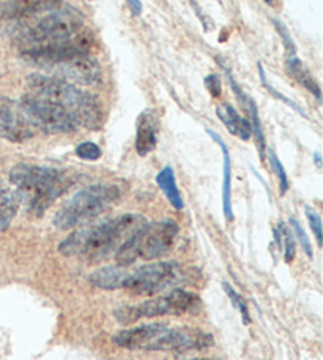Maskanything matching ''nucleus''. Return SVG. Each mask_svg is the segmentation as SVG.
<instances>
[{
    "mask_svg": "<svg viewBox=\"0 0 323 360\" xmlns=\"http://www.w3.org/2000/svg\"><path fill=\"white\" fill-rule=\"evenodd\" d=\"M112 342L125 349L190 352L211 348L215 338L194 327H169L157 323L121 330L115 333Z\"/></svg>",
    "mask_w": 323,
    "mask_h": 360,
    "instance_id": "nucleus-1",
    "label": "nucleus"
},
{
    "mask_svg": "<svg viewBox=\"0 0 323 360\" xmlns=\"http://www.w3.org/2000/svg\"><path fill=\"white\" fill-rule=\"evenodd\" d=\"M145 220L139 215L125 214L112 220L86 226L71 233L59 245V252L63 256H88L100 261L117 250L136 229L140 228Z\"/></svg>",
    "mask_w": 323,
    "mask_h": 360,
    "instance_id": "nucleus-2",
    "label": "nucleus"
},
{
    "mask_svg": "<svg viewBox=\"0 0 323 360\" xmlns=\"http://www.w3.org/2000/svg\"><path fill=\"white\" fill-rule=\"evenodd\" d=\"M27 84L34 95L43 96L67 109L79 125L92 128V130L101 127L103 109L95 95L76 87L68 81L49 75H30Z\"/></svg>",
    "mask_w": 323,
    "mask_h": 360,
    "instance_id": "nucleus-3",
    "label": "nucleus"
},
{
    "mask_svg": "<svg viewBox=\"0 0 323 360\" xmlns=\"http://www.w3.org/2000/svg\"><path fill=\"white\" fill-rule=\"evenodd\" d=\"M10 182L16 186L21 201H27L30 214L37 217L43 215L68 186L67 177L59 169L29 163L11 168Z\"/></svg>",
    "mask_w": 323,
    "mask_h": 360,
    "instance_id": "nucleus-4",
    "label": "nucleus"
},
{
    "mask_svg": "<svg viewBox=\"0 0 323 360\" xmlns=\"http://www.w3.org/2000/svg\"><path fill=\"white\" fill-rule=\"evenodd\" d=\"M178 236V224L173 220L144 223L115 250V261L120 267L140 259H157L171 252Z\"/></svg>",
    "mask_w": 323,
    "mask_h": 360,
    "instance_id": "nucleus-5",
    "label": "nucleus"
},
{
    "mask_svg": "<svg viewBox=\"0 0 323 360\" xmlns=\"http://www.w3.org/2000/svg\"><path fill=\"white\" fill-rule=\"evenodd\" d=\"M120 198L117 185L98 184L77 191L54 217V226L67 231L93 220Z\"/></svg>",
    "mask_w": 323,
    "mask_h": 360,
    "instance_id": "nucleus-6",
    "label": "nucleus"
},
{
    "mask_svg": "<svg viewBox=\"0 0 323 360\" xmlns=\"http://www.w3.org/2000/svg\"><path fill=\"white\" fill-rule=\"evenodd\" d=\"M82 29V13L73 6H60V8L44 13L43 18L38 19L35 24L29 25L19 35V41H21L22 48L59 43L74 37Z\"/></svg>",
    "mask_w": 323,
    "mask_h": 360,
    "instance_id": "nucleus-7",
    "label": "nucleus"
},
{
    "mask_svg": "<svg viewBox=\"0 0 323 360\" xmlns=\"http://www.w3.org/2000/svg\"><path fill=\"white\" fill-rule=\"evenodd\" d=\"M199 307V295L183 291V289H173L172 292L159 297L148 299L138 305L120 307L114 311L115 319L120 324H134L140 319H150L158 316H180L191 311H196Z\"/></svg>",
    "mask_w": 323,
    "mask_h": 360,
    "instance_id": "nucleus-8",
    "label": "nucleus"
},
{
    "mask_svg": "<svg viewBox=\"0 0 323 360\" xmlns=\"http://www.w3.org/2000/svg\"><path fill=\"white\" fill-rule=\"evenodd\" d=\"M22 111L27 115L29 122L35 130H41L44 133L57 134V133H73L77 130L76 119L71 115L67 109L60 105L51 101L48 98L38 95H25L19 101Z\"/></svg>",
    "mask_w": 323,
    "mask_h": 360,
    "instance_id": "nucleus-9",
    "label": "nucleus"
},
{
    "mask_svg": "<svg viewBox=\"0 0 323 360\" xmlns=\"http://www.w3.org/2000/svg\"><path fill=\"white\" fill-rule=\"evenodd\" d=\"M92 46H93L92 34H88L86 29H82L81 32H77L74 37H71L65 41L22 48L21 57L25 62L32 63V65L46 70L51 65H54V63H59L65 59L90 54Z\"/></svg>",
    "mask_w": 323,
    "mask_h": 360,
    "instance_id": "nucleus-10",
    "label": "nucleus"
},
{
    "mask_svg": "<svg viewBox=\"0 0 323 360\" xmlns=\"http://www.w3.org/2000/svg\"><path fill=\"white\" fill-rule=\"evenodd\" d=\"M178 274L177 262L159 261L153 264H147L136 270H128L125 289L134 291L136 294L152 295L159 292L176 280Z\"/></svg>",
    "mask_w": 323,
    "mask_h": 360,
    "instance_id": "nucleus-11",
    "label": "nucleus"
},
{
    "mask_svg": "<svg viewBox=\"0 0 323 360\" xmlns=\"http://www.w3.org/2000/svg\"><path fill=\"white\" fill-rule=\"evenodd\" d=\"M46 72L53 73L49 76L68 81L71 84L76 82L79 86H96L101 82L100 63L90 54L76 56L54 63V65L46 68Z\"/></svg>",
    "mask_w": 323,
    "mask_h": 360,
    "instance_id": "nucleus-12",
    "label": "nucleus"
},
{
    "mask_svg": "<svg viewBox=\"0 0 323 360\" xmlns=\"http://www.w3.org/2000/svg\"><path fill=\"white\" fill-rule=\"evenodd\" d=\"M35 134V128L27 119L19 103L0 98V138L11 143H24Z\"/></svg>",
    "mask_w": 323,
    "mask_h": 360,
    "instance_id": "nucleus-13",
    "label": "nucleus"
},
{
    "mask_svg": "<svg viewBox=\"0 0 323 360\" xmlns=\"http://www.w3.org/2000/svg\"><path fill=\"white\" fill-rule=\"evenodd\" d=\"M62 0H5L0 2V21L27 19L57 8Z\"/></svg>",
    "mask_w": 323,
    "mask_h": 360,
    "instance_id": "nucleus-14",
    "label": "nucleus"
},
{
    "mask_svg": "<svg viewBox=\"0 0 323 360\" xmlns=\"http://www.w3.org/2000/svg\"><path fill=\"white\" fill-rule=\"evenodd\" d=\"M158 115L153 111H144L138 119V133H136V150L140 157H145L154 150L158 143Z\"/></svg>",
    "mask_w": 323,
    "mask_h": 360,
    "instance_id": "nucleus-15",
    "label": "nucleus"
},
{
    "mask_svg": "<svg viewBox=\"0 0 323 360\" xmlns=\"http://www.w3.org/2000/svg\"><path fill=\"white\" fill-rule=\"evenodd\" d=\"M216 114L230 134L240 138L242 141H248L253 136V127H251L249 119L240 115V112H237L235 108L229 105V103L218 106Z\"/></svg>",
    "mask_w": 323,
    "mask_h": 360,
    "instance_id": "nucleus-16",
    "label": "nucleus"
},
{
    "mask_svg": "<svg viewBox=\"0 0 323 360\" xmlns=\"http://www.w3.org/2000/svg\"><path fill=\"white\" fill-rule=\"evenodd\" d=\"M206 133L210 134L211 139L221 147L223 157H224V165H223V210L224 215L228 218V221H232L234 218V214H232V165H230V153L228 146H225L224 141L219 138V134L215 131L206 130Z\"/></svg>",
    "mask_w": 323,
    "mask_h": 360,
    "instance_id": "nucleus-17",
    "label": "nucleus"
},
{
    "mask_svg": "<svg viewBox=\"0 0 323 360\" xmlns=\"http://www.w3.org/2000/svg\"><path fill=\"white\" fill-rule=\"evenodd\" d=\"M126 272L125 267L120 266H107L101 267L90 275V283L95 288L105 289V291H117V289H125L126 281Z\"/></svg>",
    "mask_w": 323,
    "mask_h": 360,
    "instance_id": "nucleus-18",
    "label": "nucleus"
},
{
    "mask_svg": "<svg viewBox=\"0 0 323 360\" xmlns=\"http://www.w3.org/2000/svg\"><path fill=\"white\" fill-rule=\"evenodd\" d=\"M286 68L289 75L292 76V78L298 82L301 87H305L308 92H311L315 98L320 101L322 92H320L319 82L314 79L312 73L309 72L305 63H303L300 59H296V57H289L286 60Z\"/></svg>",
    "mask_w": 323,
    "mask_h": 360,
    "instance_id": "nucleus-19",
    "label": "nucleus"
},
{
    "mask_svg": "<svg viewBox=\"0 0 323 360\" xmlns=\"http://www.w3.org/2000/svg\"><path fill=\"white\" fill-rule=\"evenodd\" d=\"M157 184L167 198V201L171 202V205L173 209L182 210L183 209V198L180 195V190L177 186V180H176V174H173V169L171 166H166L164 169H161L157 176Z\"/></svg>",
    "mask_w": 323,
    "mask_h": 360,
    "instance_id": "nucleus-20",
    "label": "nucleus"
},
{
    "mask_svg": "<svg viewBox=\"0 0 323 360\" xmlns=\"http://www.w3.org/2000/svg\"><path fill=\"white\" fill-rule=\"evenodd\" d=\"M19 205H21V196L18 195V191L0 188V233L10 228Z\"/></svg>",
    "mask_w": 323,
    "mask_h": 360,
    "instance_id": "nucleus-21",
    "label": "nucleus"
},
{
    "mask_svg": "<svg viewBox=\"0 0 323 360\" xmlns=\"http://www.w3.org/2000/svg\"><path fill=\"white\" fill-rule=\"evenodd\" d=\"M275 236H276L277 245H282L284 248V258H286L287 262H292L296 252V242H295L294 233L282 223L279 224V228L275 231Z\"/></svg>",
    "mask_w": 323,
    "mask_h": 360,
    "instance_id": "nucleus-22",
    "label": "nucleus"
},
{
    "mask_svg": "<svg viewBox=\"0 0 323 360\" xmlns=\"http://www.w3.org/2000/svg\"><path fill=\"white\" fill-rule=\"evenodd\" d=\"M223 288H224V291L228 292V295H229V299H230L232 304H234V307L237 308V310L240 311L243 323L246 324V326H248V324H251V316H249L248 304H246V300H244V297H242V295L238 294V292L235 291V289L232 288L230 285H228V283H224Z\"/></svg>",
    "mask_w": 323,
    "mask_h": 360,
    "instance_id": "nucleus-23",
    "label": "nucleus"
},
{
    "mask_svg": "<svg viewBox=\"0 0 323 360\" xmlns=\"http://www.w3.org/2000/svg\"><path fill=\"white\" fill-rule=\"evenodd\" d=\"M270 157V165H271V169H273L275 174L277 176V180H279V188H281V195H284L289 190V179L286 174V169H284L282 163L279 162V158L276 157V153L273 150H270L268 153Z\"/></svg>",
    "mask_w": 323,
    "mask_h": 360,
    "instance_id": "nucleus-24",
    "label": "nucleus"
},
{
    "mask_svg": "<svg viewBox=\"0 0 323 360\" xmlns=\"http://www.w3.org/2000/svg\"><path fill=\"white\" fill-rule=\"evenodd\" d=\"M101 149L98 144L95 143H81L76 147V155L81 160H86V162H96V160L101 158Z\"/></svg>",
    "mask_w": 323,
    "mask_h": 360,
    "instance_id": "nucleus-25",
    "label": "nucleus"
},
{
    "mask_svg": "<svg viewBox=\"0 0 323 360\" xmlns=\"http://www.w3.org/2000/svg\"><path fill=\"white\" fill-rule=\"evenodd\" d=\"M290 224H292V229H294V237L296 240H298V245L303 248V252H305L309 258H312V247H311V242H309V237L305 233V229H303L301 224L295 220V218H290Z\"/></svg>",
    "mask_w": 323,
    "mask_h": 360,
    "instance_id": "nucleus-26",
    "label": "nucleus"
},
{
    "mask_svg": "<svg viewBox=\"0 0 323 360\" xmlns=\"http://www.w3.org/2000/svg\"><path fill=\"white\" fill-rule=\"evenodd\" d=\"M305 212H306V218H308L309 226H311V231L315 236V240H317L319 245H322V220H320V215L312 207H309V205H306Z\"/></svg>",
    "mask_w": 323,
    "mask_h": 360,
    "instance_id": "nucleus-27",
    "label": "nucleus"
},
{
    "mask_svg": "<svg viewBox=\"0 0 323 360\" xmlns=\"http://www.w3.org/2000/svg\"><path fill=\"white\" fill-rule=\"evenodd\" d=\"M205 84L213 96H219V94H221V79H219L216 75H210L209 78L205 79Z\"/></svg>",
    "mask_w": 323,
    "mask_h": 360,
    "instance_id": "nucleus-28",
    "label": "nucleus"
},
{
    "mask_svg": "<svg viewBox=\"0 0 323 360\" xmlns=\"http://www.w3.org/2000/svg\"><path fill=\"white\" fill-rule=\"evenodd\" d=\"M126 4H128L129 8H131L133 15H140V13H142L140 0H126Z\"/></svg>",
    "mask_w": 323,
    "mask_h": 360,
    "instance_id": "nucleus-29",
    "label": "nucleus"
},
{
    "mask_svg": "<svg viewBox=\"0 0 323 360\" xmlns=\"http://www.w3.org/2000/svg\"><path fill=\"white\" fill-rule=\"evenodd\" d=\"M190 360H215V359H190Z\"/></svg>",
    "mask_w": 323,
    "mask_h": 360,
    "instance_id": "nucleus-30",
    "label": "nucleus"
},
{
    "mask_svg": "<svg viewBox=\"0 0 323 360\" xmlns=\"http://www.w3.org/2000/svg\"><path fill=\"white\" fill-rule=\"evenodd\" d=\"M263 2H267V4H273L275 0H263Z\"/></svg>",
    "mask_w": 323,
    "mask_h": 360,
    "instance_id": "nucleus-31",
    "label": "nucleus"
}]
</instances>
